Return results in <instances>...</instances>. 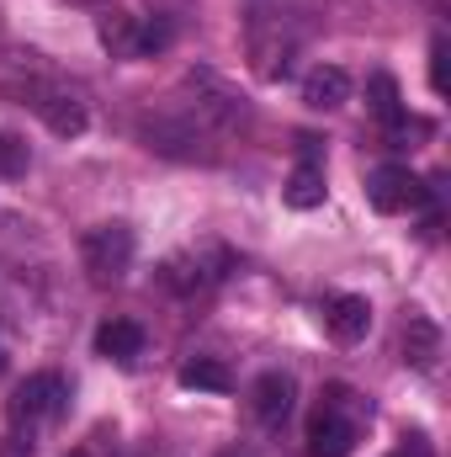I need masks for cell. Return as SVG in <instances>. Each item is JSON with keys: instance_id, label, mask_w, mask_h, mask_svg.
Wrapping results in <instances>:
<instances>
[{"instance_id": "cell-1", "label": "cell", "mask_w": 451, "mask_h": 457, "mask_svg": "<svg viewBox=\"0 0 451 457\" xmlns=\"http://www.w3.org/2000/svg\"><path fill=\"white\" fill-rule=\"evenodd\" d=\"M361 420H372V404L356 388L330 383L319 415L308 420V457H350L356 436H361Z\"/></svg>"}, {"instance_id": "cell-2", "label": "cell", "mask_w": 451, "mask_h": 457, "mask_svg": "<svg viewBox=\"0 0 451 457\" xmlns=\"http://www.w3.org/2000/svg\"><path fill=\"white\" fill-rule=\"evenodd\" d=\"M64 404H70L64 378H53V372H32V378L11 394V431L32 436L43 420H59V415H64Z\"/></svg>"}, {"instance_id": "cell-3", "label": "cell", "mask_w": 451, "mask_h": 457, "mask_svg": "<svg viewBox=\"0 0 451 457\" xmlns=\"http://www.w3.org/2000/svg\"><path fill=\"white\" fill-rule=\"evenodd\" d=\"M366 203L377 213H414V208H430V187L404 165H382L366 176Z\"/></svg>"}, {"instance_id": "cell-4", "label": "cell", "mask_w": 451, "mask_h": 457, "mask_svg": "<svg viewBox=\"0 0 451 457\" xmlns=\"http://www.w3.org/2000/svg\"><path fill=\"white\" fill-rule=\"evenodd\" d=\"M80 261L96 282H117L127 266H133V228L122 224H96L80 239Z\"/></svg>"}, {"instance_id": "cell-5", "label": "cell", "mask_w": 451, "mask_h": 457, "mask_svg": "<svg viewBox=\"0 0 451 457\" xmlns=\"http://www.w3.org/2000/svg\"><path fill=\"white\" fill-rule=\"evenodd\" d=\"M292 399H298V383L287 372H260L255 388H250V404H255V420L266 431H282L287 415H292Z\"/></svg>"}, {"instance_id": "cell-6", "label": "cell", "mask_w": 451, "mask_h": 457, "mask_svg": "<svg viewBox=\"0 0 451 457\" xmlns=\"http://www.w3.org/2000/svg\"><path fill=\"white\" fill-rule=\"evenodd\" d=\"M32 107H37V117H43L59 138L86 133V107H80L70 91H48V86H37V91H32Z\"/></svg>"}, {"instance_id": "cell-7", "label": "cell", "mask_w": 451, "mask_h": 457, "mask_svg": "<svg viewBox=\"0 0 451 457\" xmlns=\"http://www.w3.org/2000/svg\"><path fill=\"white\" fill-rule=\"evenodd\" d=\"M303 102L314 107V112H335L350 102V75L340 70V64H319V70H308L303 75Z\"/></svg>"}, {"instance_id": "cell-8", "label": "cell", "mask_w": 451, "mask_h": 457, "mask_svg": "<svg viewBox=\"0 0 451 457\" xmlns=\"http://www.w3.org/2000/svg\"><path fill=\"white\" fill-rule=\"evenodd\" d=\"M324 325H330V336L335 341H361L366 330H372V303L366 298H356V293H340L330 298V309H324Z\"/></svg>"}, {"instance_id": "cell-9", "label": "cell", "mask_w": 451, "mask_h": 457, "mask_svg": "<svg viewBox=\"0 0 451 457\" xmlns=\"http://www.w3.org/2000/svg\"><path fill=\"white\" fill-rule=\"evenodd\" d=\"M404 361L414 372H436V361H441V330H436V320L409 314V325H404Z\"/></svg>"}, {"instance_id": "cell-10", "label": "cell", "mask_w": 451, "mask_h": 457, "mask_svg": "<svg viewBox=\"0 0 451 457\" xmlns=\"http://www.w3.org/2000/svg\"><path fill=\"white\" fill-rule=\"evenodd\" d=\"M324 165L319 160H303L292 176H287V187H282V197H287V208H298V213H308V208H319L324 203Z\"/></svg>"}, {"instance_id": "cell-11", "label": "cell", "mask_w": 451, "mask_h": 457, "mask_svg": "<svg viewBox=\"0 0 451 457\" xmlns=\"http://www.w3.org/2000/svg\"><path fill=\"white\" fill-rule=\"evenodd\" d=\"M138 351H144V330L133 320H107L96 330V356H107V361H133Z\"/></svg>"}, {"instance_id": "cell-12", "label": "cell", "mask_w": 451, "mask_h": 457, "mask_svg": "<svg viewBox=\"0 0 451 457\" xmlns=\"http://www.w3.org/2000/svg\"><path fill=\"white\" fill-rule=\"evenodd\" d=\"M181 388L228 394V388H234V378H228V367L218 361V356H197V361H186V367H181Z\"/></svg>"}, {"instance_id": "cell-13", "label": "cell", "mask_w": 451, "mask_h": 457, "mask_svg": "<svg viewBox=\"0 0 451 457\" xmlns=\"http://www.w3.org/2000/svg\"><path fill=\"white\" fill-rule=\"evenodd\" d=\"M102 43L122 54V59H133L138 54V27H133V16H102Z\"/></svg>"}, {"instance_id": "cell-14", "label": "cell", "mask_w": 451, "mask_h": 457, "mask_svg": "<svg viewBox=\"0 0 451 457\" xmlns=\"http://www.w3.org/2000/svg\"><path fill=\"white\" fill-rule=\"evenodd\" d=\"M366 91H372V112L382 117L388 128L404 117V102H398V86H393V75H372V86H366Z\"/></svg>"}, {"instance_id": "cell-15", "label": "cell", "mask_w": 451, "mask_h": 457, "mask_svg": "<svg viewBox=\"0 0 451 457\" xmlns=\"http://www.w3.org/2000/svg\"><path fill=\"white\" fill-rule=\"evenodd\" d=\"M0 170L5 176H21L27 170V144L21 138H0Z\"/></svg>"}, {"instance_id": "cell-16", "label": "cell", "mask_w": 451, "mask_h": 457, "mask_svg": "<svg viewBox=\"0 0 451 457\" xmlns=\"http://www.w3.org/2000/svg\"><path fill=\"white\" fill-rule=\"evenodd\" d=\"M165 43H170V27H165V21L138 27V54H154V48H165Z\"/></svg>"}, {"instance_id": "cell-17", "label": "cell", "mask_w": 451, "mask_h": 457, "mask_svg": "<svg viewBox=\"0 0 451 457\" xmlns=\"http://www.w3.org/2000/svg\"><path fill=\"white\" fill-rule=\"evenodd\" d=\"M430 86H436V91H447V37H436V43H430Z\"/></svg>"}, {"instance_id": "cell-18", "label": "cell", "mask_w": 451, "mask_h": 457, "mask_svg": "<svg viewBox=\"0 0 451 457\" xmlns=\"http://www.w3.org/2000/svg\"><path fill=\"white\" fill-rule=\"evenodd\" d=\"M197 133H202V122H181V133H176V138H181V144H192ZM149 138H154V149H165V144H170V128H149Z\"/></svg>"}, {"instance_id": "cell-19", "label": "cell", "mask_w": 451, "mask_h": 457, "mask_svg": "<svg viewBox=\"0 0 451 457\" xmlns=\"http://www.w3.org/2000/svg\"><path fill=\"white\" fill-rule=\"evenodd\" d=\"M398 457H430V447H425V436H409V447H404Z\"/></svg>"}, {"instance_id": "cell-20", "label": "cell", "mask_w": 451, "mask_h": 457, "mask_svg": "<svg viewBox=\"0 0 451 457\" xmlns=\"http://www.w3.org/2000/svg\"><path fill=\"white\" fill-rule=\"evenodd\" d=\"M70 457H91V453H70Z\"/></svg>"}, {"instance_id": "cell-21", "label": "cell", "mask_w": 451, "mask_h": 457, "mask_svg": "<svg viewBox=\"0 0 451 457\" xmlns=\"http://www.w3.org/2000/svg\"><path fill=\"white\" fill-rule=\"evenodd\" d=\"M0 367H5V351H0Z\"/></svg>"}]
</instances>
